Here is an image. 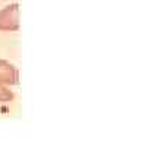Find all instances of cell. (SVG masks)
Listing matches in <instances>:
<instances>
[{"label": "cell", "instance_id": "6da1fadb", "mask_svg": "<svg viewBox=\"0 0 150 157\" xmlns=\"http://www.w3.org/2000/svg\"><path fill=\"white\" fill-rule=\"evenodd\" d=\"M21 28L19 19V5L12 3L0 10V31L2 32H15Z\"/></svg>", "mask_w": 150, "mask_h": 157}, {"label": "cell", "instance_id": "7a4b0ae2", "mask_svg": "<svg viewBox=\"0 0 150 157\" xmlns=\"http://www.w3.org/2000/svg\"><path fill=\"white\" fill-rule=\"evenodd\" d=\"M0 83L6 86H15L19 83V70L3 58H0Z\"/></svg>", "mask_w": 150, "mask_h": 157}, {"label": "cell", "instance_id": "3957f363", "mask_svg": "<svg viewBox=\"0 0 150 157\" xmlns=\"http://www.w3.org/2000/svg\"><path fill=\"white\" fill-rule=\"evenodd\" d=\"M13 98H15V95L10 90V87L0 83V103H9L13 101Z\"/></svg>", "mask_w": 150, "mask_h": 157}]
</instances>
